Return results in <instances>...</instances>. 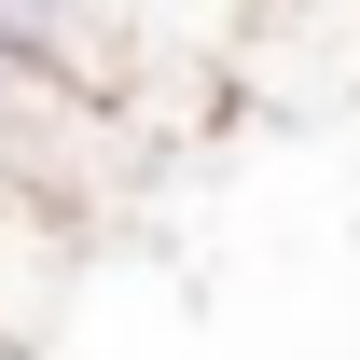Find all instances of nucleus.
Masks as SVG:
<instances>
[{
	"label": "nucleus",
	"mask_w": 360,
	"mask_h": 360,
	"mask_svg": "<svg viewBox=\"0 0 360 360\" xmlns=\"http://www.w3.org/2000/svg\"><path fill=\"white\" fill-rule=\"evenodd\" d=\"M42 97H56V84H14V70H0V167H14V139L42 125Z\"/></svg>",
	"instance_id": "f257e3e1"
}]
</instances>
